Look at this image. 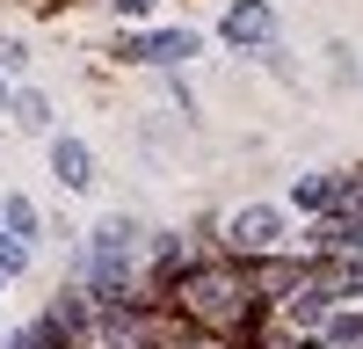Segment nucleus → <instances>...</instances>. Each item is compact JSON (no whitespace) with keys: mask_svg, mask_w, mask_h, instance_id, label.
Masks as SVG:
<instances>
[{"mask_svg":"<svg viewBox=\"0 0 363 349\" xmlns=\"http://www.w3.org/2000/svg\"><path fill=\"white\" fill-rule=\"evenodd\" d=\"M124 262H131V226H124V218H109V226L95 233V284L109 291L116 277H124Z\"/></svg>","mask_w":363,"mask_h":349,"instance_id":"obj_1","label":"nucleus"},{"mask_svg":"<svg viewBox=\"0 0 363 349\" xmlns=\"http://www.w3.org/2000/svg\"><path fill=\"white\" fill-rule=\"evenodd\" d=\"M277 233H284V211H269V204H255V211L233 218V240H240V248H269Z\"/></svg>","mask_w":363,"mask_h":349,"instance_id":"obj_2","label":"nucleus"},{"mask_svg":"<svg viewBox=\"0 0 363 349\" xmlns=\"http://www.w3.org/2000/svg\"><path fill=\"white\" fill-rule=\"evenodd\" d=\"M51 167H58V182H66V189H87V182H95V174H87L95 160H87L80 138H58V145H51Z\"/></svg>","mask_w":363,"mask_h":349,"instance_id":"obj_3","label":"nucleus"},{"mask_svg":"<svg viewBox=\"0 0 363 349\" xmlns=\"http://www.w3.org/2000/svg\"><path fill=\"white\" fill-rule=\"evenodd\" d=\"M269 29H277V15H269L262 0H247V8H233V15H225V37H233V44H262Z\"/></svg>","mask_w":363,"mask_h":349,"instance_id":"obj_4","label":"nucleus"},{"mask_svg":"<svg viewBox=\"0 0 363 349\" xmlns=\"http://www.w3.org/2000/svg\"><path fill=\"white\" fill-rule=\"evenodd\" d=\"M145 51H153L160 66H174V58H196V37L182 29V37H160V44H145Z\"/></svg>","mask_w":363,"mask_h":349,"instance_id":"obj_5","label":"nucleus"},{"mask_svg":"<svg viewBox=\"0 0 363 349\" xmlns=\"http://www.w3.org/2000/svg\"><path fill=\"white\" fill-rule=\"evenodd\" d=\"M22 124H29V131H44V124H51V109H44V95H22Z\"/></svg>","mask_w":363,"mask_h":349,"instance_id":"obj_6","label":"nucleus"},{"mask_svg":"<svg viewBox=\"0 0 363 349\" xmlns=\"http://www.w3.org/2000/svg\"><path fill=\"white\" fill-rule=\"evenodd\" d=\"M327 196H335V182H320V174H313V182H298V204H313V211H320Z\"/></svg>","mask_w":363,"mask_h":349,"instance_id":"obj_7","label":"nucleus"},{"mask_svg":"<svg viewBox=\"0 0 363 349\" xmlns=\"http://www.w3.org/2000/svg\"><path fill=\"white\" fill-rule=\"evenodd\" d=\"M327 335H335V342H363V313H342V320H335Z\"/></svg>","mask_w":363,"mask_h":349,"instance_id":"obj_8","label":"nucleus"},{"mask_svg":"<svg viewBox=\"0 0 363 349\" xmlns=\"http://www.w3.org/2000/svg\"><path fill=\"white\" fill-rule=\"evenodd\" d=\"M8 226H15V233H29V226H37V211H29L22 196H8Z\"/></svg>","mask_w":363,"mask_h":349,"instance_id":"obj_9","label":"nucleus"},{"mask_svg":"<svg viewBox=\"0 0 363 349\" xmlns=\"http://www.w3.org/2000/svg\"><path fill=\"white\" fill-rule=\"evenodd\" d=\"M160 0H116V15H153Z\"/></svg>","mask_w":363,"mask_h":349,"instance_id":"obj_10","label":"nucleus"},{"mask_svg":"<svg viewBox=\"0 0 363 349\" xmlns=\"http://www.w3.org/2000/svg\"><path fill=\"white\" fill-rule=\"evenodd\" d=\"M0 262H8V270H22V248L8 240V233H0Z\"/></svg>","mask_w":363,"mask_h":349,"instance_id":"obj_11","label":"nucleus"}]
</instances>
